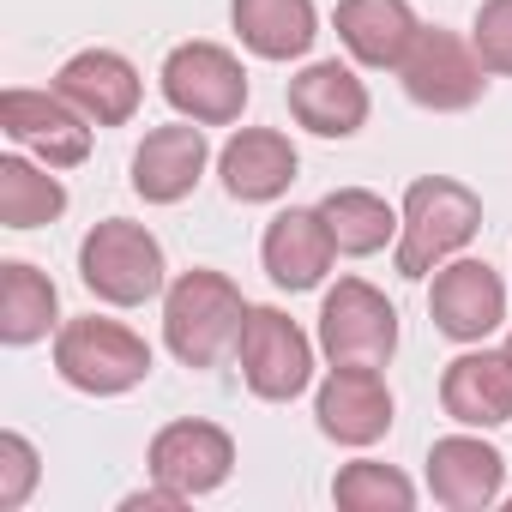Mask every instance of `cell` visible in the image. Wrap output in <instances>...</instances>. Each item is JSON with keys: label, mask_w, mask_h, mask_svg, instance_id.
<instances>
[{"label": "cell", "mask_w": 512, "mask_h": 512, "mask_svg": "<svg viewBox=\"0 0 512 512\" xmlns=\"http://www.w3.org/2000/svg\"><path fill=\"white\" fill-rule=\"evenodd\" d=\"M241 320H247L241 290L205 266L181 272L163 296V338H169L175 362H187V368H217L229 356V344L241 338Z\"/></svg>", "instance_id": "1"}, {"label": "cell", "mask_w": 512, "mask_h": 512, "mask_svg": "<svg viewBox=\"0 0 512 512\" xmlns=\"http://www.w3.org/2000/svg\"><path fill=\"white\" fill-rule=\"evenodd\" d=\"M482 229V199L452 181V175H422L404 193V229H398V272L404 278H428L440 260Z\"/></svg>", "instance_id": "2"}, {"label": "cell", "mask_w": 512, "mask_h": 512, "mask_svg": "<svg viewBox=\"0 0 512 512\" xmlns=\"http://www.w3.org/2000/svg\"><path fill=\"white\" fill-rule=\"evenodd\" d=\"M163 247L145 223L127 217H103L85 241H79V278L97 302L109 308H139L163 290Z\"/></svg>", "instance_id": "3"}, {"label": "cell", "mask_w": 512, "mask_h": 512, "mask_svg": "<svg viewBox=\"0 0 512 512\" xmlns=\"http://www.w3.org/2000/svg\"><path fill=\"white\" fill-rule=\"evenodd\" d=\"M55 368L73 392H91V398H115V392H133L145 374H151V350L139 332H127L121 320H67L61 338H55Z\"/></svg>", "instance_id": "4"}, {"label": "cell", "mask_w": 512, "mask_h": 512, "mask_svg": "<svg viewBox=\"0 0 512 512\" xmlns=\"http://www.w3.org/2000/svg\"><path fill=\"white\" fill-rule=\"evenodd\" d=\"M235 350H241L247 392L266 398V404H290L314 380V344H308V332L284 308H247Z\"/></svg>", "instance_id": "5"}, {"label": "cell", "mask_w": 512, "mask_h": 512, "mask_svg": "<svg viewBox=\"0 0 512 512\" xmlns=\"http://www.w3.org/2000/svg\"><path fill=\"white\" fill-rule=\"evenodd\" d=\"M163 97L181 121L199 127H229L247 109V73L229 49L217 43H181L163 61Z\"/></svg>", "instance_id": "6"}, {"label": "cell", "mask_w": 512, "mask_h": 512, "mask_svg": "<svg viewBox=\"0 0 512 512\" xmlns=\"http://www.w3.org/2000/svg\"><path fill=\"white\" fill-rule=\"evenodd\" d=\"M320 350L332 368H386L398 350V308L374 284L344 278L320 308Z\"/></svg>", "instance_id": "7"}, {"label": "cell", "mask_w": 512, "mask_h": 512, "mask_svg": "<svg viewBox=\"0 0 512 512\" xmlns=\"http://www.w3.org/2000/svg\"><path fill=\"white\" fill-rule=\"evenodd\" d=\"M398 73H404L410 103H416V109H434V115L470 109V103L482 97V85H488V67H482L476 43L440 31V25H434V31H416V43H410V55H404Z\"/></svg>", "instance_id": "8"}, {"label": "cell", "mask_w": 512, "mask_h": 512, "mask_svg": "<svg viewBox=\"0 0 512 512\" xmlns=\"http://www.w3.org/2000/svg\"><path fill=\"white\" fill-rule=\"evenodd\" d=\"M0 127L25 151H37L49 169H79L91 157V121L61 91H7L0 97Z\"/></svg>", "instance_id": "9"}, {"label": "cell", "mask_w": 512, "mask_h": 512, "mask_svg": "<svg viewBox=\"0 0 512 512\" xmlns=\"http://www.w3.org/2000/svg\"><path fill=\"white\" fill-rule=\"evenodd\" d=\"M428 314H434V326H440L446 338L482 344V338L506 320V284H500V272L482 266V260H452V266L434 278V290H428Z\"/></svg>", "instance_id": "10"}, {"label": "cell", "mask_w": 512, "mask_h": 512, "mask_svg": "<svg viewBox=\"0 0 512 512\" xmlns=\"http://www.w3.org/2000/svg\"><path fill=\"white\" fill-rule=\"evenodd\" d=\"M55 91H61L91 127H121V121H133V115H139V97H145L133 61L115 55V49H85V55H73V61L55 73Z\"/></svg>", "instance_id": "11"}, {"label": "cell", "mask_w": 512, "mask_h": 512, "mask_svg": "<svg viewBox=\"0 0 512 512\" xmlns=\"http://www.w3.org/2000/svg\"><path fill=\"white\" fill-rule=\"evenodd\" d=\"M205 163H211V145H205V127L199 121L151 127L145 145L133 151V193L145 205H181L199 187Z\"/></svg>", "instance_id": "12"}, {"label": "cell", "mask_w": 512, "mask_h": 512, "mask_svg": "<svg viewBox=\"0 0 512 512\" xmlns=\"http://www.w3.org/2000/svg\"><path fill=\"white\" fill-rule=\"evenodd\" d=\"M229 470H235V440L217 422H169L151 440V476L169 482V488H181L187 500L223 488Z\"/></svg>", "instance_id": "13"}, {"label": "cell", "mask_w": 512, "mask_h": 512, "mask_svg": "<svg viewBox=\"0 0 512 512\" xmlns=\"http://www.w3.org/2000/svg\"><path fill=\"white\" fill-rule=\"evenodd\" d=\"M296 169H302V157H296V145L278 127H241L223 145V157H217V175H223L229 199H241V205L284 199L290 181H296Z\"/></svg>", "instance_id": "14"}, {"label": "cell", "mask_w": 512, "mask_h": 512, "mask_svg": "<svg viewBox=\"0 0 512 512\" xmlns=\"http://www.w3.org/2000/svg\"><path fill=\"white\" fill-rule=\"evenodd\" d=\"M320 434L338 446H374L392 428V392L380 380V368H332V380L314 398Z\"/></svg>", "instance_id": "15"}, {"label": "cell", "mask_w": 512, "mask_h": 512, "mask_svg": "<svg viewBox=\"0 0 512 512\" xmlns=\"http://www.w3.org/2000/svg\"><path fill=\"white\" fill-rule=\"evenodd\" d=\"M332 253H338V241H332L320 205H314V211H302V205L278 211V217L266 223V241H260V260H266L272 284L290 290V296H296V290H314V284L332 272Z\"/></svg>", "instance_id": "16"}, {"label": "cell", "mask_w": 512, "mask_h": 512, "mask_svg": "<svg viewBox=\"0 0 512 512\" xmlns=\"http://www.w3.org/2000/svg\"><path fill=\"white\" fill-rule=\"evenodd\" d=\"M500 482H506V458L488 446V440H470V434H446L428 446V488L440 506L452 512H482L500 500Z\"/></svg>", "instance_id": "17"}, {"label": "cell", "mask_w": 512, "mask_h": 512, "mask_svg": "<svg viewBox=\"0 0 512 512\" xmlns=\"http://www.w3.org/2000/svg\"><path fill=\"white\" fill-rule=\"evenodd\" d=\"M290 115L320 139H350L368 121V85L338 61H314L290 79Z\"/></svg>", "instance_id": "18"}, {"label": "cell", "mask_w": 512, "mask_h": 512, "mask_svg": "<svg viewBox=\"0 0 512 512\" xmlns=\"http://www.w3.org/2000/svg\"><path fill=\"white\" fill-rule=\"evenodd\" d=\"M440 404L464 428H500V422H512V356L506 350H470V356L446 362Z\"/></svg>", "instance_id": "19"}, {"label": "cell", "mask_w": 512, "mask_h": 512, "mask_svg": "<svg viewBox=\"0 0 512 512\" xmlns=\"http://www.w3.org/2000/svg\"><path fill=\"white\" fill-rule=\"evenodd\" d=\"M229 25L260 61H296L320 37L314 0H229Z\"/></svg>", "instance_id": "20"}, {"label": "cell", "mask_w": 512, "mask_h": 512, "mask_svg": "<svg viewBox=\"0 0 512 512\" xmlns=\"http://www.w3.org/2000/svg\"><path fill=\"white\" fill-rule=\"evenodd\" d=\"M416 31L410 0H338V37L362 67H404Z\"/></svg>", "instance_id": "21"}, {"label": "cell", "mask_w": 512, "mask_h": 512, "mask_svg": "<svg viewBox=\"0 0 512 512\" xmlns=\"http://www.w3.org/2000/svg\"><path fill=\"white\" fill-rule=\"evenodd\" d=\"M55 314H61V296H55V284L37 266H25V260L0 266V344L25 350V344L49 338Z\"/></svg>", "instance_id": "22"}, {"label": "cell", "mask_w": 512, "mask_h": 512, "mask_svg": "<svg viewBox=\"0 0 512 512\" xmlns=\"http://www.w3.org/2000/svg\"><path fill=\"white\" fill-rule=\"evenodd\" d=\"M320 217H326L338 253H350V260H368V253H380L404 229V217H392V205L368 187H332L320 199Z\"/></svg>", "instance_id": "23"}, {"label": "cell", "mask_w": 512, "mask_h": 512, "mask_svg": "<svg viewBox=\"0 0 512 512\" xmlns=\"http://www.w3.org/2000/svg\"><path fill=\"white\" fill-rule=\"evenodd\" d=\"M67 211V187L25 163V157H0V223L7 229H37V223H55Z\"/></svg>", "instance_id": "24"}, {"label": "cell", "mask_w": 512, "mask_h": 512, "mask_svg": "<svg viewBox=\"0 0 512 512\" xmlns=\"http://www.w3.org/2000/svg\"><path fill=\"white\" fill-rule=\"evenodd\" d=\"M332 500H338L344 512H410V506H416V488H410V476H398L392 464L362 458V464H344V470H338Z\"/></svg>", "instance_id": "25"}, {"label": "cell", "mask_w": 512, "mask_h": 512, "mask_svg": "<svg viewBox=\"0 0 512 512\" xmlns=\"http://www.w3.org/2000/svg\"><path fill=\"white\" fill-rule=\"evenodd\" d=\"M470 43H476V55H482L488 73L512 79V0H482L476 25H470Z\"/></svg>", "instance_id": "26"}, {"label": "cell", "mask_w": 512, "mask_h": 512, "mask_svg": "<svg viewBox=\"0 0 512 512\" xmlns=\"http://www.w3.org/2000/svg\"><path fill=\"white\" fill-rule=\"evenodd\" d=\"M37 488V446L25 434H0V512H19Z\"/></svg>", "instance_id": "27"}, {"label": "cell", "mask_w": 512, "mask_h": 512, "mask_svg": "<svg viewBox=\"0 0 512 512\" xmlns=\"http://www.w3.org/2000/svg\"><path fill=\"white\" fill-rule=\"evenodd\" d=\"M506 356H512V338H506Z\"/></svg>", "instance_id": "28"}]
</instances>
